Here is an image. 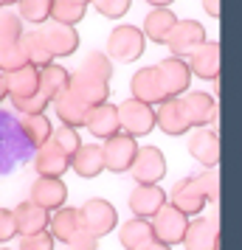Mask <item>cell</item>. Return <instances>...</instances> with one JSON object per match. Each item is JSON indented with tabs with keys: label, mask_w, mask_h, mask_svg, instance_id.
I'll list each match as a JSON object with an SVG mask.
<instances>
[{
	"label": "cell",
	"mask_w": 242,
	"mask_h": 250,
	"mask_svg": "<svg viewBox=\"0 0 242 250\" xmlns=\"http://www.w3.org/2000/svg\"><path fill=\"white\" fill-rule=\"evenodd\" d=\"M68 250H99V239L88 228H76V233L68 239Z\"/></svg>",
	"instance_id": "42"
},
{
	"label": "cell",
	"mask_w": 242,
	"mask_h": 250,
	"mask_svg": "<svg viewBox=\"0 0 242 250\" xmlns=\"http://www.w3.org/2000/svg\"><path fill=\"white\" fill-rule=\"evenodd\" d=\"M76 228H82V222H79V208L62 205V208H57V211H51L45 230L54 236V242H65V245H68V239L76 233Z\"/></svg>",
	"instance_id": "25"
},
{
	"label": "cell",
	"mask_w": 242,
	"mask_h": 250,
	"mask_svg": "<svg viewBox=\"0 0 242 250\" xmlns=\"http://www.w3.org/2000/svg\"><path fill=\"white\" fill-rule=\"evenodd\" d=\"M70 169L76 171L79 177L90 180V177H99L104 171V155L99 144H82L76 149V155L70 158Z\"/></svg>",
	"instance_id": "24"
},
{
	"label": "cell",
	"mask_w": 242,
	"mask_h": 250,
	"mask_svg": "<svg viewBox=\"0 0 242 250\" xmlns=\"http://www.w3.org/2000/svg\"><path fill=\"white\" fill-rule=\"evenodd\" d=\"M166 200H172V205L177 208V211H183L186 216H195V214H200V211L206 208V200L200 197V191H197L195 180H192V174L175 183L172 194H169Z\"/></svg>",
	"instance_id": "23"
},
{
	"label": "cell",
	"mask_w": 242,
	"mask_h": 250,
	"mask_svg": "<svg viewBox=\"0 0 242 250\" xmlns=\"http://www.w3.org/2000/svg\"><path fill=\"white\" fill-rule=\"evenodd\" d=\"M118 242H121L124 250H141V248H147L150 242H155L150 219H138V216L127 219L124 225L118 228Z\"/></svg>",
	"instance_id": "27"
},
{
	"label": "cell",
	"mask_w": 242,
	"mask_h": 250,
	"mask_svg": "<svg viewBox=\"0 0 242 250\" xmlns=\"http://www.w3.org/2000/svg\"><path fill=\"white\" fill-rule=\"evenodd\" d=\"M54 236L48 230H40V233H31V236L20 239V250H54Z\"/></svg>",
	"instance_id": "41"
},
{
	"label": "cell",
	"mask_w": 242,
	"mask_h": 250,
	"mask_svg": "<svg viewBox=\"0 0 242 250\" xmlns=\"http://www.w3.org/2000/svg\"><path fill=\"white\" fill-rule=\"evenodd\" d=\"M144 3H150L152 9H169L175 0H144Z\"/></svg>",
	"instance_id": "45"
},
{
	"label": "cell",
	"mask_w": 242,
	"mask_h": 250,
	"mask_svg": "<svg viewBox=\"0 0 242 250\" xmlns=\"http://www.w3.org/2000/svg\"><path fill=\"white\" fill-rule=\"evenodd\" d=\"M34 169H37L40 177H62V174L70 169V158L48 138L43 146H37Z\"/></svg>",
	"instance_id": "19"
},
{
	"label": "cell",
	"mask_w": 242,
	"mask_h": 250,
	"mask_svg": "<svg viewBox=\"0 0 242 250\" xmlns=\"http://www.w3.org/2000/svg\"><path fill=\"white\" fill-rule=\"evenodd\" d=\"M141 250H172L169 245H163V242H150L147 248H141Z\"/></svg>",
	"instance_id": "46"
},
{
	"label": "cell",
	"mask_w": 242,
	"mask_h": 250,
	"mask_svg": "<svg viewBox=\"0 0 242 250\" xmlns=\"http://www.w3.org/2000/svg\"><path fill=\"white\" fill-rule=\"evenodd\" d=\"M130 174L138 186H150V183H161L166 174V158L158 146H138Z\"/></svg>",
	"instance_id": "7"
},
{
	"label": "cell",
	"mask_w": 242,
	"mask_h": 250,
	"mask_svg": "<svg viewBox=\"0 0 242 250\" xmlns=\"http://www.w3.org/2000/svg\"><path fill=\"white\" fill-rule=\"evenodd\" d=\"M23 20L14 12H0V42H20Z\"/></svg>",
	"instance_id": "38"
},
{
	"label": "cell",
	"mask_w": 242,
	"mask_h": 250,
	"mask_svg": "<svg viewBox=\"0 0 242 250\" xmlns=\"http://www.w3.org/2000/svg\"><path fill=\"white\" fill-rule=\"evenodd\" d=\"M155 126H161L163 132L172 135V138H180L192 129L180 99H163V102L155 107Z\"/></svg>",
	"instance_id": "14"
},
{
	"label": "cell",
	"mask_w": 242,
	"mask_h": 250,
	"mask_svg": "<svg viewBox=\"0 0 242 250\" xmlns=\"http://www.w3.org/2000/svg\"><path fill=\"white\" fill-rule=\"evenodd\" d=\"M54 110H57L59 121L65 126L79 129V126H85V118H88V110H90V107H85L68 87V90H62L57 99H54Z\"/></svg>",
	"instance_id": "28"
},
{
	"label": "cell",
	"mask_w": 242,
	"mask_h": 250,
	"mask_svg": "<svg viewBox=\"0 0 242 250\" xmlns=\"http://www.w3.org/2000/svg\"><path fill=\"white\" fill-rule=\"evenodd\" d=\"M85 126L90 129L93 138H107L115 135V132H121L118 129V113H115V104L104 102L99 107H90L88 110V118H85Z\"/></svg>",
	"instance_id": "20"
},
{
	"label": "cell",
	"mask_w": 242,
	"mask_h": 250,
	"mask_svg": "<svg viewBox=\"0 0 242 250\" xmlns=\"http://www.w3.org/2000/svg\"><path fill=\"white\" fill-rule=\"evenodd\" d=\"M12 104H14V110L23 115H40V113H45V107L51 102L43 93H34V96H25V99H12Z\"/></svg>",
	"instance_id": "40"
},
{
	"label": "cell",
	"mask_w": 242,
	"mask_h": 250,
	"mask_svg": "<svg viewBox=\"0 0 242 250\" xmlns=\"http://www.w3.org/2000/svg\"><path fill=\"white\" fill-rule=\"evenodd\" d=\"M180 245H186V250H220L217 219H195V222H189Z\"/></svg>",
	"instance_id": "17"
},
{
	"label": "cell",
	"mask_w": 242,
	"mask_h": 250,
	"mask_svg": "<svg viewBox=\"0 0 242 250\" xmlns=\"http://www.w3.org/2000/svg\"><path fill=\"white\" fill-rule=\"evenodd\" d=\"M79 70L90 73L96 79H104V82L113 79V62L104 57V51H90V54L85 57V62L79 65Z\"/></svg>",
	"instance_id": "34"
},
{
	"label": "cell",
	"mask_w": 242,
	"mask_h": 250,
	"mask_svg": "<svg viewBox=\"0 0 242 250\" xmlns=\"http://www.w3.org/2000/svg\"><path fill=\"white\" fill-rule=\"evenodd\" d=\"M17 0H0V9H9V6H14Z\"/></svg>",
	"instance_id": "47"
},
{
	"label": "cell",
	"mask_w": 242,
	"mask_h": 250,
	"mask_svg": "<svg viewBox=\"0 0 242 250\" xmlns=\"http://www.w3.org/2000/svg\"><path fill=\"white\" fill-rule=\"evenodd\" d=\"M68 87H70V93L85 104V107H99V104H104L107 99H110V82L96 79V76L85 73V70L70 73Z\"/></svg>",
	"instance_id": "9"
},
{
	"label": "cell",
	"mask_w": 242,
	"mask_h": 250,
	"mask_svg": "<svg viewBox=\"0 0 242 250\" xmlns=\"http://www.w3.org/2000/svg\"><path fill=\"white\" fill-rule=\"evenodd\" d=\"M51 141H54V144H57V146L62 149L65 155H68V158H73V155H76V149L82 146L79 129H73V126H65V124L57 126V129L51 132Z\"/></svg>",
	"instance_id": "37"
},
{
	"label": "cell",
	"mask_w": 242,
	"mask_h": 250,
	"mask_svg": "<svg viewBox=\"0 0 242 250\" xmlns=\"http://www.w3.org/2000/svg\"><path fill=\"white\" fill-rule=\"evenodd\" d=\"M186 110V118L192 126H208L217 121V99L206 90H195V93H183L180 99Z\"/></svg>",
	"instance_id": "12"
},
{
	"label": "cell",
	"mask_w": 242,
	"mask_h": 250,
	"mask_svg": "<svg viewBox=\"0 0 242 250\" xmlns=\"http://www.w3.org/2000/svg\"><path fill=\"white\" fill-rule=\"evenodd\" d=\"M17 236V225H14V214L9 208H0V245L12 242Z\"/></svg>",
	"instance_id": "43"
},
{
	"label": "cell",
	"mask_w": 242,
	"mask_h": 250,
	"mask_svg": "<svg viewBox=\"0 0 242 250\" xmlns=\"http://www.w3.org/2000/svg\"><path fill=\"white\" fill-rule=\"evenodd\" d=\"M93 6H96V12L107 17V20H118V17H124L130 12V6H132V0H90Z\"/></svg>",
	"instance_id": "39"
},
{
	"label": "cell",
	"mask_w": 242,
	"mask_h": 250,
	"mask_svg": "<svg viewBox=\"0 0 242 250\" xmlns=\"http://www.w3.org/2000/svg\"><path fill=\"white\" fill-rule=\"evenodd\" d=\"M28 65L25 62V54L20 42H0V73H9V70H17Z\"/></svg>",
	"instance_id": "36"
},
{
	"label": "cell",
	"mask_w": 242,
	"mask_h": 250,
	"mask_svg": "<svg viewBox=\"0 0 242 250\" xmlns=\"http://www.w3.org/2000/svg\"><path fill=\"white\" fill-rule=\"evenodd\" d=\"M135 152H138L135 138H130L127 132H115V135H110L107 141H104V146H102L104 169L113 171V174H124V171H130Z\"/></svg>",
	"instance_id": "6"
},
{
	"label": "cell",
	"mask_w": 242,
	"mask_h": 250,
	"mask_svg": "<svg viewBox=\"0 0 242 250\" xmlns=\"http://www.w3.org/2000/svg\"><path fill=\"white\" fill-rule=\"evenodd\" d=\"M166 191H163L158 183L150 186H135L130 194V211L138 216V219H152V216L161 211V205H166Z\"/></svg>",
	"instance_id": "15"
},
{
	"label": "cell",
	"mask_w": 242,
	"mask_h": 250,
	"mask_svg": "<svg viewBox=\"0 0 242 250\" xmlns=\"http://www.w3.org/2000/svg\"><path fill=\"white\" fill-rule=\"evenodd\" d=\"M115 113H118V129L127 132L130 138L150 135L155 129V107H150V104L127 99V102H121L115 107Z\"/></svg>",
	"instance_id": "3"
},
{
	"label": "cell",
	"mask_w": 242,
	"mask_h": 250,
	"mask_svg": "<svg viewBox=\"0 0 242 250\" xmlns=\"http://www.w3.org/2000/svg\"><path fill=\"white\" fill-rule=\"evenodd\" d=\"M68 82H70V70L62 68V65L51 62L45 68H40V93L48 102H54L62 90H68Z\"/></svg>",
	"instance_id": "30"
},
{
	"label": "cell",
	"mask_w": 242,
	"mask_h": 250,
	"mask_svg": "<svg viewBox=\"0 0 242 250\" xmlns=\"http://www.w3.org/2000/svg\"><path fill=\"white\" fill-rule=\"evenodd\" d=\"M20 132L28 138V144H31V146H43L48 138H51L54 126H51V121H48L45 113H40V115H23V118H20Z\"/></svg>",
	"instance_id": "31"
},
{
	"label": "cell",
	"mask_w": 242,
	"mask_h": 250,
	"mask_svg": "<svg viewBox=\"0 0 242 250\" xmlns=\"http://www.w3.org/2000/svg\"><path fill=\"white\" fill-rule=\"evenodd\" d=\"M203 42H206V28L197 23V20H177L163 45L172 51V57L183 59V57H189L197 45H203Z\"/></svg>",
	"instance_id": "8"
},
{
	"label": "cell",
	"mask_w": 242,
	"mask_h": 250,
	"mask_svg": "<svg viewBox=\"0 0 242 250\" xmlns=\"http://www.w3.org/2000/svg\"><path fill=\"white\" fill-rule=\"evenodd\" d=\"M203 9H206L208 17H214V20H217V17H220V0H203Z\"/></svg>",
	"instance_id": "44"
},
{
	"label": "cell",
	"mask_w": 242,
	"mask_h": 250,
	"mask_svg": "<svg viewBox=\"0 0 242 250\" xmlns=\"http://www.w3.org/2000/svg\"><path fill=\"white\" fill-rule=\"evenodd\" d=\"M17 17L28 25H43L51 20V0H17Z\"/></svg>",
	"instance_id": "32"
},
{
	"label": "cell",
	"mask_w": 242,
	"mask_h": 250,
	"mask_svg": "<svg viewBox=\"0 0 242 250\" xmlns=\"http://www.w3.org/2000/svg\"><path fill=\"white\" fill-rule=\"evenodd\" d=\"M12 214H14V225H17V233H20V236H31V233L45 230L48 228V216H51L45 208L34 205L31 200L20 203Z\"/></svg>",
	"instance_id": "22"
},
{
	"label": "cell",
	"mask_w": 242,
	"mask_h": 250,
	"mask_svg": "<svg viewBox=\"0 0 242 250\" xmlns=\"http://www.w3.org/2000/svg\"><path fill=\"white\" fill-rule=\"evenodd\" d=\"M3 99H6V90H3V76H0V104H3Z\"/></svg>",
	"instance_id": "48"
},
{
	"label": "cell",
	"mask_w": 242,
	"mask_h": 250,
	"mask_svg": "<svg viewBox=\"0 0 242 250\" xmlns=\"http://www.w3.org/2000/svg\"><path fill=\"white\" fill-rule=\"evenodd\" d=\"M31 203L51 214L68 203V186L62 183V177H37L31 186Z\"/></svg>",
	"instance_id": "13"
},
{
	"label": "cell",
	"mask_w": 242,
	"mask_h": 250,
	"mask_svg": "<svg viewBox=\"0 0 242 250\" xmlns=\"http://www.w3.org/2000/svg\"><path fill=\"white\" fill-rule=\"evenodd\" d=\"M192 180H195L197 191H200V197H203L206 203H217L220 200V174H217V169H206V171H200V174H192Z\"/></svg>",
	"instance_id": "35"
},
{
	"label": "cell",
	"mask_w": 242,
	"mask_h": 250,
	"mask_svg": "<svg viewBox=\"0 0 242 250\" xmlns=\"http://www.w3.org/2000/svg\"><path fill=\"white\" fill-rule=\"evenodd\" d=\"M147 51V37L141 34L138 25H115L110 37H107V51L104 57L118 65H130L141 59V54Z\"/></svg>",
	"instance_id": "1"
},
{
	"label": "cell",
	"mask_w": 242,
	"mask_h": 250,
	"mask_svg": "<svg viewBox=\"0 0 242 250\" xmlns=\"http://www.w3.org/2000/svg\"><path fill=\"white\" fill-rule=\"evenodd\" d=\"M175 23H177V14H175L172 9H152V12L144 17L141 34L147 37V40H152V42L163 45L166 37H169V31L175 28Z\"/></svg>",
	"instance_id": "26"
},
{
	"label": "cell",
	"mask_w": 242,
	"mask_h": 250,
	"mask_svg": "<svg viewBox=\"0 0 242 250\" xmlns=\"http://www.w3.org/2000/svg\"><path fill=\"white\" fill-rule=\"evenodd\" d=\"M73 3H82V6H88V3H90V0H73Z\"/></svg>",
	"instance_id": "49"
},
{
	"label": "cell",
	"mask_w": 242,
	"mask_h": 250,
	"mask_svg": "<svg viewBox=\"0 0 242 250\" xmlns=\"http://www.w3.org/2000/svg\"><path fill=\"white\" fill-rule=\"evenodd\" d=\"M20 48H23V54H25V62H28L31 68H37V70L54 62V57H51V51H48V45H45L43 31H23Z\"/></svg>",
	"instance_id": "29"
},
{
	"label": "cell",
	"mask_w": 242,
	"mask_h": 250,
	"mask_svg": "<svg viewBox=\"0 0 242 250\" xmlns=\"http://www.w3.org/2000/svg\"><path fill=\"white\" fill-rule=\"evenodd\" d=\"M79 222L82 228H88L96 239L107 236V233H113L115 228H118V214H115V208L107 200L102 197H93L88 203L79 208Z\"/></svg>",
	"instance_id": "4"
},
{
	"label": "cell",
	"mask_w": 242,
	"mask_h": 250,
	"mask_svg": "<svg viewBox=\"0 0 242 250\" xmlns=\"http://www.w3.org/2000/svg\"><path fill=\"white\" fill-rule=\"evenodd\" d=\"M43 37H45V45L51 51L54 59H65V57H73L76 48H79V31L73 25H59V23H51L45 28H40Z\"/></svg>",
	"instance_id": "16"
},
{
	"label": "cell",
	"mask_w": 242,
	"mask_h": 250,
	"mask_svg": "<svg viewBox=\"0 0 242 250\" xmlns=\"http://www.w3.org/2000/svg\"><path fill=\"white\" fill-rule=\"evenodd\" d=\"M130 99H135L141 104H150V107H158L163 102V93L158 87V82H155V70L150 68H141L132 73V79H130Z\"/></svg>",
	"instance_id": "21"
},
{
	"label": "cell",
	"mask_w": 242,
	"mask_h": 250,
	"mask_svg": "<svg viewBox=\"0 0 242 250\" xmlns=\"http://www.w3.org/2000/svg\"><path fill=\"white\" fill-rule=\"evenodd\" d=\"M0 76H3V90L9 99H25V96L40 93V70L31 65H23V68L0 73Z\"/></svg>",
	"instance_id": "18"
},
{
	"label": "cell",
	"mask_w": 242,
	"mask_h": 250,
	"mask_svg": "<svg viewBox=\"0 0 242 250\" xmlns=\"http://www.w3.org/2000/svg\"><path fill=\"white\" fill-rule=\"evenodd\" d=\"M189 155L206 169H217L220 163V135L211 126H197L189 135Z\"/></svg>",
	"instance_id": "11"
},
{
	"label": "cell",
	"mask_w": 242,
	"mask_h": 250,
	"mask_svg": "<svg viewBox=\"0 0 242 250\" xmlns=\"http://www.w3.org/2000/svg\"><path fill=\"white\" fill-rule=\"evenodd\" d=\"M152 70H155V82H158V87H161L163 99H180L183 93H189L192 70L186 65V59L166 57V59H161L158 65H152Z\"/></svg>",
	"instance_id": "2"
},
{
	"label": "cell",
	"mask_w": 242,
	"mask_h": 250,
	"mask_svg": "<svg viewBox=\"0 0 242 250\" xmlns=\"http://www.w3.org/2000/svg\"><path fill=\"white\" fill-rule=\"evenodd\" d=\"M152 225V236L155 242H163V245H180L183 242V233H186V225H189V216L183 211H177L172 203L161 205V211L150 219Z\"/></svg>",
	"instance_id": "5"
},
{
	"label": "cell",
	"mask_w": 242,
	"mask_h": 250,
	"mask_svg": "<svg viewBox=\"0 0 242 250\" xmlns=\"http://www.w3.org/2000/svg\"><path fill=\"white\" fill-rule=\"evenodd\" d=\"M85 12H88V6L73 3V0H51V17L59 25H73L76 28V23L85 17Z\"/></svg>",
	"instance_id": "33"
},
{
	"label": "cell",
	"mask_w": 242,
	"mask_h": 250,
	"mask_svg": "<svg viewBox=\"0 0 242 250\" xmlns=\"http://www.w3.org/2000/svg\"><path fill=\"white\" fill-rule=\"evenodd\" d=\"M189 70L192 76L206 82H217L220 79V42L217 40H206L203 45H197L189 54Z\"/></svg>",
	"instance_id": "10"
}]
</instances>
